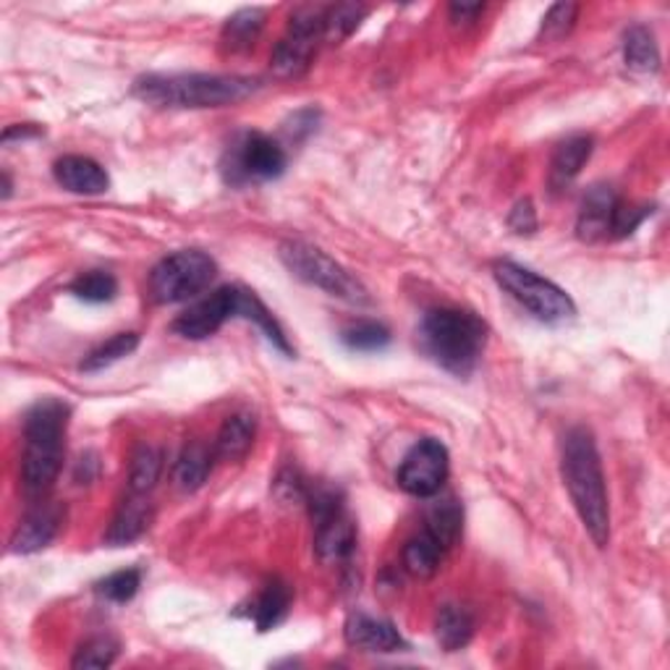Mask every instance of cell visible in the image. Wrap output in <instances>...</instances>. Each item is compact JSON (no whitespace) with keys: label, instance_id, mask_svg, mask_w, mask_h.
I'll use <instances>...</instances> for the list:
<instances>
[{"label":"cell","instance_id":"3957f363","mask_svg":"<svg viewBox=\"0 0 670 670\" xmlns=\"http://www.w3.org/2000/svg\"><path fill=\"white\" fill-rule=\"evenodd\" d=\"M71 409L58 399H42L27 412L21 485L29 498H45L53 489L66 453Z\"/></svg>","mask_w":670,"mask_h":670},{"label":"cell","instance_id":"484cf974","mask_svg":"<svg viewBox=\"0 0 670 670\" xmlns=\"http://www.w3.org/2000/svg\"><path fill=\"white\" fill-rule=\"evenodd\" d=\"M445 547L437 543L435 537H430L427 532H420V535L412 537L403 547V566L412 576H420V579H430L432 574L441 568V560L445 556Z\"/></svg>","mask_w":670,"mask_h":670},{"label":"cell","instance_id":"4316f807","mask_svg":"<svg viewBox=\"0 0 670 670\" xmlns=\"http://www.w3.org/2000/svg\"><path fill=\"white\" fill-rule=\"evenodd\" d=\"M213 458H215V451L207 449L205 443L186 445L176 464V485L186 489V493L199 489L207 482V477H210Z\"/></svg>","mask_w":670,"mask_h":670},{"label":"cell","instance_id":"7402d4cb","mask_svg":"<svg viewBox=\"0 0 670 670\" xmlns=\"http://www.w3.org/2000/svg\"><path fill=\"white\" fill-rule=\"evenodd\" d=\"M239 317L255 322V326L259 328V333L268 338V341L276 346L280 354L293 357V346L288 343L286 330L280 328V322L272 317L270 309L259 301L255 291H249V288H241V286H239Z\"/></svg>","mask_w":670,"mask_h":670},{"label":"cell","instance_id":"4fadbf2b","mask_svg":"<svg viewBox=\"0 0 670 670\" xmlns=\"http://www.w3.org/2000/svg\"><path fill=\"white\" fill-rule=\"evenodd\" d=\"M343 633H346V645L354 647V650H364V652L406 650V642H403L401 631L395 629L391 621H383V618L357 614L346 621Z\"/></svg>","mask_w":670,"mask_h":670},{"label":"cell","instance_id":"277c9868","mask_svg":"<svg viewBox=\"0 0 670 670\" xmlns=\"http://www.w3.org/2000/svg\"><path fill=\"white\" fill-rule=\"evenodd\" d=\"M420 346L445 372L470 378L487 346V326L466 309H432L422 320Z\"/></svg>","mask_w":670,"mask_h":670},{"label":"cell","instance_id":"7a4b0ae2","mask_svg":"<svg viewBox=\"0 0 670 670\" xmlns=\"http://www.w3.org/2000/svg\"><path fill=\"white\" fill-rule=\"evenodd\" d=\"M259 90V79L236 74H147L132 86L134 97L153 107H226L247 100Z\"/></svg>","mask_w":670,"mask_h":670},{"label":"cell","instance_id":"74e56055","mask_svg":"<svg viewBox=\"0 0 670 670\" xmlns=\"http://www.w3.org/2000/svg\"><path fill=\"white\" fill-rule=\"evenodd\" d=\"M482 11H485V6L482 3H453L451 6V17L456 21H474V17Z\"/></svg>","mask_w":670,"mask_h":670},{"label":"cell","instance_id":"f1b7e54d","mask_svg":"<svg viewBox=\"0 0 670 670\" xmlns=\"http://www.w3.org/2000/svg\"><path fill=\"white\" fill-rule=\"evenodd\" d=\"M341 343L349 351H359V354H374V351H383L391 346V330L383 322L374 320H362L354 326L343 328Z\"/></svg>","mask_w":670,"mask_h":670},{"label":"cell","instance_id":"52a82bcc","mask_svg":"<svg viewBox=\"0 0 670 670\" xmlns=\"http://www.w3.org/2000/svg\"><path fill=\"white\" fill-rule=\"evenodd\" d=\"M218 276V265L199 249H184L165 257L150 272V293L157 305H182L207 291Z\"/></svg>","mask_w":670,"mask_h":670},{"label":"cell","instance_id":"8d00e7d4","mask_svg":"<svg viewBox=\"0 0 670 670\" xmlns=\"http://www.w3.org/2000/svg\"><path fill=\"white\" fill-rule=\"evenodd\" d=\"M317 118H320V113L315 107H305V111L293 113V118L286 124L288 136L291 140H307L309 134L317 132Z\"/></svg>","mask_w":670,"mask_h":670},{"label":"cell","instance_id":"d6a6232c","mask_svg":"<svg viewBox=\"0 0 670 670\" xmlns=\"http://www.w3.org/2000/svg\"><path fill=\"white\" fill-rule=\"evenodd\" d=\"M142 587V574L136 568H124V571H115L105 576L97 585V595L105 597L107 602H128L134 600V595Z\"/></svg>","mask_w":670,"mask_h":670},{"label":"cell","instance_id":"9a60e30c","mask_svg":"<svg viewBox=\"0 0 670 670\" xmlns=\"http://www.w3.org/2000/svg\"><path fill=\"white\" fill-rule=\"evenodd\" d=\"M63 524V511L50 503H40L38 508L29 511L24 522L19 524V529L11 537V553H38L42 547L53 543L58 529Z\"/></svg>","mask_w":670,"mask_h":670},{"label":"cell","instance_id":"f35d334b","mask_svg":"<svg viewBox=\"0 0 670 670\" xmlns=\"http://www.w3.org/2000/svg\"><path fill=\"white\" fill-rule=\"evenodd\" d=\"M40 134H42L40 128H32V126H11L3 132V142L9 144L11 140H27V136H40Z\"/></svg>","mask_w":670,"mask_h":670},{"label":"cell","instance_id":"8992f818","mask_svg":"<svg viewBox=\"0 0 670 670\" xmlns=\"http://www.w3.org/2000/svg\"><path fill=\"white\" fill-rule=\"evenodd\" d=\"M278 255L280 262L291 270V276L320 288L330 297L349 301V305H367L370 301L367 288L320 247H312L307 241H284Z\"/></svg>","mask_w":670,"mask_h":670},{"label":"cell","instance_id":"2e32d148","mask_svg":"<svg viewBox=\"0 0 670 670\" xmlns=\"http://www.w3.org/2000/svg\"><path fill=\"white\" fill-rule=\"evenodd\" d=\"M55 182L71 194H86V197H95V194L107 192L111 178L103 165L92 157L84 155H66L53 165Z\"/></svg>","mask_w":670,"mask_h":670},{"label":"cell","instance_id":"5bb4252c","mask_svg":"<svg viewBox=\"0 0 670 670\" xmlns=\"http://www.w3.org/2000/svg\"><path fill=\"white\" fill-rule=\"evenodd\" d=\"M621 205V199L616 197V192L610 186L597 184L585 194L581 202L579 220H576V230L585 241H597L605 236H614V220L616 210Z\"/></svg>","mask_w":670,"mask_h":670},{"label":"cell","instance_id":"d6986e66","mask_svg":"<svg viewBox=\"0 0 670 670\" xmlns=\"http://www.w3.org/2000/svg\"><path fill=\"white\" fill-rule=\"evenodd\" d=\"M589 157H592V136H571L558 144L556 155L550 161V186L556 192L566 189L579 176Z\"/></svg>","mask_w":670,"mask_h":670},{"label":"cell","instance_id":"836d02e7","mask_svg":"<svg viewBox=\"0 0 670 670\" xmlns=\"http://www.w3.org/2000/svg\"><path fill=\"white\" fill-rule=\"evenodd\" d=\"M115 654H118V642L113 637H92L90 642L79 647L76 658L71 666L74 668H107L113 666Z\"/></svg>","mask_w":670,"mask_h":670},{"label":"cell","instance_id":"1f68e13d","mask_svg":"<svg viewBox=\"0 0 670 670\" xmlns=\"http://www.w3.org/2000/svg\"><path fill=\"white\" fill-rule=\"evenodd\" d=\"M136 346H140V336L136 333L113 336L111 341L100 343L95 351L86 354V359L82 362V372H103V370H107V367H113L115 362H121V359L134 354Z\"/></svg>","mask_w":670,"mask_h":670},{"label":"cell","instance_id":"ac0fdd59","mask_svg":"<svg viewBox=\"0 0 670 670\" xmlns=\"http://www.w3.org/2000/svg\"><path fill=\"white\" fill-rule=\"evenodd\" d=\"M288 610H291V589H288L286 581L268 579L255 595V600L249 602L247 616L249 621H255L259 631H270L286 621Z\"/></svg>","mask_w":670,"mask_h":670},{"label":"cell","instance_id":"d590c367","mask_svg":"<svg viewBox=\"0 0 670 670\" xmlns=\"http://www.w3.org/2000/svg\"><path fill=\"white\" fill-rule=\"evenodd\" d=\"M508 226L511 230H516L518 236H529L535 234L537 230V213H535V205H532L529 199L518 202V205L511 210L508 215Z\"/></svg>","mask_w":670,"mask_h":670},{"label":"cell","instance_id":"7c38bea8","mask_svg":"<svg viewBox=\"0 0 670 670\" xmlns=\"http://www.w3.org/2000/svg\"><path fill=\"white\" fill-rule=\"evenodd\" d=\"M234 317H239V286H223L178 315L173 322V333L189 341H205Z\"/></svg>","mask_w":670,"mask_h":670},{"label":"cell","instance_id":"d4e9b609","mask_svg":"<svg viewBox=\"0 0 670 670\" xmlns=\"http://www.w3.org/2000/svg\"><path fill=\"white\" fill-rule=\"evenodd\" d=\"M461 527H464V508L453 498L435 503V506L427 511V518H424V532H427L430 537H435L445 550H451V547L458 543Z\"/></svg>","mask_w":670,"mask_h":670},{"label":"cell","instance_id":"ab89813d","mask_svg":"<svg viewBox=\"0 0 670 670\" xmlns=\"http://www.w3.org/2000/svg\"><path fill=\"white\" fill-rule=\"evenodd\" d=\"M11 176L9 173H3V199H9L11 197Z\"/></svg>","mask_w":670,"mask_h":670},{"label":"cell","instance_id":"30bf717a","mask_svg":"<svg viewBox=\"0 0 670 670\" xmlns=\"http://www.w3.org/2000/svg\"><path fill=\"white\" fill-rule=\"evenodd\" d=\"M286 150L276 140L259 132H247L234 142V147H228L220 171L226 184L244 186L249 182H276L286 173Z\"/></svg>","mask_w":670,"mask_h":670},{"label":"cell","instance_id":"44dd1931","mask_svg":"<svg viewBox=\"0 0 670 670\" xmlns=\"http://www.w3.org/2000/svg\"><path fill=\"white\" fill-rule=\"evenodd\" d=\"M255 432H257V424L251 414L228 416L218 432V441H215V458L241 461L251 451Z\"/></svg>","mask_w":670,"mask_h":670},{"label":"cell","instance_id":"5b68a950","mask_svg":"<svg viewBox=\"0 0 670 670\" xmlns=\"http://www.w3.org/2000/svg\"><path fill=\"white\" fill-rule=\"evenodd\" d=\"M493 272L503 291L511 293L518 305L545 326H564V322L576 317L574 299L553 280L537 276L535 270L503 259V262L495 265Z\"/></svg>","mask_w":670,"mask_h":670},{"label":"cell","instance_id":"9c48e42d","mask_svg":"<svg viewBox=\"0 0 670 670\" xmlns=\"http://www.w3.org/2000/svg\"><path fill=\"white\" fill-rule=\"evenodd\" d=\"M326 40V6H301L291 13L286 34L272 50L270 66L280 79H297L312 66V58Z\"/></svg>","mask_w":670,"mask_h":670},{"label":"cell","instance_id":"83f0119b","mask_svg":"<svg viewBox=\"0 0 670 670\" xmlns=\"http://www.w3.org/2000/svg\"><path fill=\"white\" fill-rule=\"evenodd\" d=\"M163 472V453L155 445H140L128 466V493L147 495Z\"/></svg>","mask_w":670,"mask_h":670},{"label":"cell","instance_id":"4dcf8cb0","mask_svg":"<svg viewBox=\"0 0 670 670\" xmlns=\"http://www.w3.org/2000/svg\"><path fill=\"white\" fill-rule=\"evenodd\" d=\"M69 291L74 293L76 299L86 301V305H107V301L118 297V280L105 270H90L82 272V276L69 286Z\"/></svg>","mask_w":670,"mask_h":670},{"label":"cell","instance_id":"e575fe53","mask_svg":"<svg viewBox=\"0 0 670 670\" xmlns=\"http://www.w3.org/2000/svg\"><path fill=\"white\" fill-rule=\"evenodd\" d=\"M576 17H579V6H576V3H556V6H550V11H547L545 19H543V29H539V38L547 40V42L564 40L566 34L574 29Z\"/></svg>","mask_w":670,"mask_h":670},{"label":"cell","instance_id":"ba28073f","mask_svg":"<svg viewBox=\"0 0 670 670\" xmlns=\"http://www.w3.org/2000/svg\"><path fill=\"white\" fill-rule=\"evenodd\" d=\"M305 503L315 518V550L322 564H343L357 547V524L338 489H307Z\"/></svg>","mask_w":670,"mask_h":670},{"label":"cell","instance_id":"603a6c76","mask_svg":"<svg viewBox=\"0 0 670 670\" xmlns=\"http://www.w3.org/2000/svg\"><path fill=\"white\" fill-rule=\"evenodd\" d=\"M623 61L639 74H654L660 69V50L654 34L642 24H633L623 34Z\"/></svg>","mask_w":670,"mask_h":670},{"label":"cell","instance_id":"cb8c5ba5","mask_svg":"<svg viewBox=\"0 0 670 670\" xmlns=\"http://www.w3.org/2000/svg\"><path fill=\"white\" fill-rule=\"evenodd\" d=\"M262 27H265L262 9L236 11L234 17L226 21V27H223V34H220L223 50H228V53H247L249 48H255Z\"/></svg>","mask_w":670,"mask_h":670},{"label":"cell","instance_id":"f546056e","mask_svg":"<svg viewBox=\"0 0 670 670\" xmlns=\"http://www.w3.org/2000/svg\"><path fill=\"white\" fill-rule=\"evenodd\" d=\"M370 9L362 3H336V6H326V40L333 42H343L346 38L357 32V27L362 24Z\"/></svg>","mask_w":670,"mask_h":670},{"label":"cell","instance_id":"8fae6325","mask_svg":"<svg viewBox=\"0 0 670 670\" xmlns=\"http://www.w3.org/2000/svg\"><path fill=\"white\" fill-rule=\"evenodd\" d=\"M451 458L449 451L435 437H424L414 445L403 458L399 470V487L414 498H432L441 493V487L449 480Z\"/></svg>","mask_w":670,"mask_h":670},{"label":"cell","instance_id":"ffe728a7","mask_svg":"<svg viewBox=\"0 0 670 670\" xmlns=\"http://www.w3.org/2000/svg\"><path fill=\"white\" fill-rule=\"evenodd\" d=\"M435 637L445 652L464 650L474 637V616L470 614V608L456 602H445L443 608L437 610Z\"/></svg>","mask_w":670,"mask_h":670},{"label":"cell","instance_id":"e0dca14e","mask_svg":"<svg viewBox=\"0 0 670 670\" xmlns=\"http://www.w3.org/2000/svg\"><path fill=\"white\" fill-rule=\"evenodd\" d=\"M153 524V506H150L147 495L128 493V498L121 503L115 511L111 529H107L105 543L107 545H128L140 539L144 532Z\"/></svg>","mask_w":670,"mask_h":670},{"label":"cell","instance_id":"6da1fadb","mask_svg":"<svg viewBox=\"0 0 670 670\" xmlns=\"http://www.w3.org/2000/svg\"><path fill=\"white\" fill-rule=\"evenodd\" d=\"M560 474L571 495V503L585 524L587 535L597 547L610 543V506L608 489H605V474L600 451H597L595 435L587 427H574L564 437V453H560Z\"/></svg>","mask_w":670,"mask_h":670}]
</instances>
